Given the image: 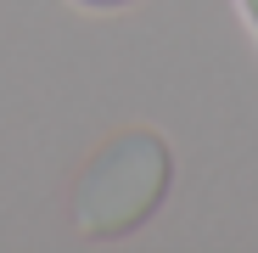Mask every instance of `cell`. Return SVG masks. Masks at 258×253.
I'll return each instance as SVG.
<instances>
[{"label":"cell","mask_w":258,"mask_h":253,"mask_svg":"<svg viewBox=\"0 0 258 253\" xmlns=\"http://www.w3.org/2000/svg\"><path fill=\"white\" fill-rule=\"evenodd\" d=\"M241 6H247V17H252V28H258V0H241Z\"/></svg>","instance_id":"3"},{"label":"cell","mask_w":258,"mask_h":253,"mask_svg":"<svg viewBox=\"0 0 258 253\" xmlns=\"http://www.w3.org/2000/svg\"><path fill=\"white\" fill-rule=\"evenodd\" d=\"M174 180V152L157 130H118L112 141H101L84 158L79 180H73V225L79 236H129L141 231Z\"/></svg>","instance_id":"1"},{"label":"cell","mask_w":258,"mask_h":253,"mask_svg":"<svg viewBox=\"0 0 258 253\" xmlns=\"http://www.w3.org/2000/svg\"><path fill=\"white\" fill-rule=\"evenodd\" d=\"M73 6H84V12H123V6H135V0H73Z\"/></svg>","instance_id":"2"}]
</instances>
